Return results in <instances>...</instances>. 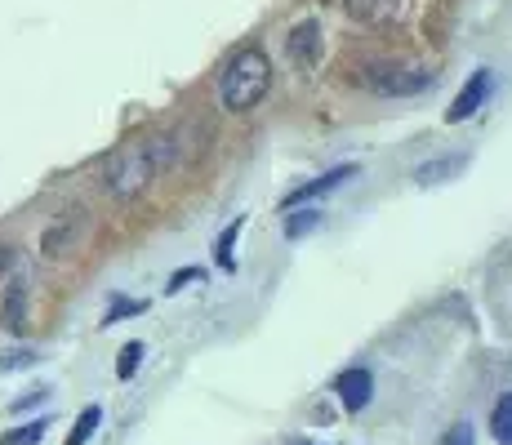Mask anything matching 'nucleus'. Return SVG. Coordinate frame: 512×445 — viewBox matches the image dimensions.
Wrapping results in <instances>:
<instances>
[{"label":"nucleus","instance_id":"f257e3e1","mask_svg":"<svg viewBox=\"0 0 512 445\" xmlns=\"http://www.w3.org/2000/svg\"><path fill=\"white\" fill-rule=\"evenodd\" d=\"M174 156V138L170 134H152V138H130V143H121L112 156L103 161V170H98V183H103V192L112 196V201L130 205L139 201V196L152 187V178L170 165Z\"/></svg>","mask_w":512,"mask_h":445},{"label":"nucleus","instance_id":"f03ea898","mask_svg":"<svg viewBox=\"0 0 512 445\" xmlns=\"http://www.w3.org/2000/svg\"><path fill=\"white\" fill-rule=\"evenodd\" d=\"M272 89V58L259 45H245L219 72V107L232 116H245L268 98Z\"/></svg>","mask_w":512,"mask_h":445},{"label":"nucleus","instance_id":"7ed1b4c3","mask_svg":"<svg viewBox=\"0 0 512 445\" xmlns=\"http://www.w3.org/2000/svg\"><path fill=\"white\" fill-rule=\"evenodd\" d=\"M85 236H90V210L85 205H67L54 219L45 223L41 232V254L45 259H67L72 250H81Z\"/></svg>","mask_w":512,"mask_h":445},{"label":"nucleus","instance_id":"20e7f679","mask_svg":"<svg viewBox=\"0 0 512 445\" xmlns=\"http://www.w3.org/2000/svg\"><path fill=\"white\" fill-rule=\"evenodd\" d=\"M486 94H490V72L486 67H477V72L468 76V85L459 89V98L450 103V112H446V121L450 125H464V121H472V116L486 107Z\"/></svg>","mask_w":512,"mask_h":445},{"label":"nucleus","instance_id":"39448f33","mask_svg":"<svg viewBox=\"0 0 512 445\" xmlns=\"http://www.w3.org/2000/svg\"><path fill=\"white\" fill-rule=\"evenodd\" d=\"M370 72H379V76H361L370 89H379V94H415V89H428L432 85V76H419L415 67H370Z\"/></svg>","mask_w":512,"mask_h":445},{"label":"nucleus","instance_id":"423d86ee","mask_svg":"<svg viewBox=\"0 0 512 445\" xmlns=\"http://www.w3.org/2000/svg\"><path fill=\"white\" fill-rule=\"evenodd\" d=\"M339 9L366 27H388L406 14V0H339Z\"/></svg>","mask_w":512,"mask_h":445},{"label":"nucleus","instance_id":"0eeeda50","mask_svg":"<svg viewBox=\"0 0 512 445\" xmlns=\"http://www.w3.org/2000/svg\"><path fill=\"white\" fill-rule=\"evenodd\" d=\"M285 49H290V63L294 67H303V72H308V67H317V58H321V27L312 23V18H308V23H299L290 32V45H285Z\"/></svg>","mask_w":512,"mask_h":445},{"label":"nucleus","instance_id":"6e6552de","mask_svg":"<svg viewBox=\"0 0 512 445\" xmlns=\"http://www.w3.org/2000/svg\"><path fill=\"white\" fill-rule=\"evenodd\" d=\"M334 392H339V401H343V410H366L370 405V392H374V379H370V370H343L339 379H334Z\"/></svg>","mask_w":512,"mask_h":445},{"label":"nucleus","instance_id":"1a4fd4ad","mask_svg":"<svg viewBox=\"0 0 512 445\" xmlns=\"http://www.w3.org/2000/svg\"><path fill=\"white\" fill-rule=\"evenodd\" d=\"M348 178H357V165H343V170H330V174L312 178V183H303V187H299V192H290V201H285V205H303V201H312V196L330 192V187L348 183Z\"/></svg>","mask_w":512,"mask_h":445},{"label":"nucleus","instance_id":"9d476101","mask_svg":"<svg viewBox=\"0 0 512 445\" xmlns=\"http://www.w3.org/2000/svg\"><path fill=\"white\" fill-rule=\"evenodd\" d=\"M0 316H5V330H23V325H27V290H23V285H9V299H5V312H0Z\"/></svg>","mask_w":512,"mask_h":445},{"label":"nucleus","instance_id":"9b49d317","mask_svg":"<svg viewBox=\"0 0 512 445\" xmlns=\"http://www.w3.org/2000/svg\"><path fill=\"white\" fill-rule=\"evenodd\" d=\"M490 432H495L499 445H512V392L495 401V414H490Z\"/></svg>","mask_w":512,"mask_h":445},{"label":"nucleus","instance_id":"f8f14e48","mask_svg":"<svg viewBox=\"0 0 512 445\" xmlns=\"http://www.w3.org/2000/svg\"><path fill=\"white\" fill-rule=\"evenodd\" d=\"M98 423H103V410H98V405H85L81 419H76V428L67 432V445H85L98 432Z\"/></svg>","mask_w":512,"mask_h":445},{"label":"nucleus","instance_id":"ddd939ff","mask_svg":"<svg viewBox=\"0 0 512 445\" xmlns=\"http://www.w3.org/2000/svg\"><path fill=\"white\" fill-rule=\"evenodd\" d=\"M241 227H245V219H236L228 232L219 236V250H214V259H219L223 272H232V267H236V263H232V245H236V232H241Z\"/></svg>","mask_w":512,"mask_h":445},{"label":"nucleus","instance_id":"4468645a","mask_svg":"<svg viewBox=\"0 0 512 445\" xmlns=\"http://www.w3.org/2000/svg\"><path fill=\"white\" fill-rule=\"evenodd\" d=\"M41 437H45V419H36V423H27V428L9 432V437H0V445H36Z\"/></svg>","mask_w":512,"mask_h":445},{"label":"nucleus","instance_id":"2eb2a0df","mask_svg":"<svg viewBox=\"0 0 512 445\" xmlns=\"http://www.w3.org/2000/svg\"><path fill=\"white\" fill-rule=\"evenodd\" d=\"M459 165H464V156H455V161H432V165H419L415 178L419 183H437V174H455Z\"/></svg>","mask_w":512,"mask_h":445},{"label":"nucleus","instance_id":"dca6fc26","mask_svg":"<svg viewBox=\"0 0 512 445\" xmlns=\"http://www.w3.org/2000/svg\"><path fill=\"white\" fill-rule=\"evenodd\" d=\"M312 227H321V214H317V210H303V214H294V219L285 223V236H290V241H294V236L312 232Z\"/></svg>","mask_w":512,"mask_h":445},{"label":"nucleus","instance_id":"f3484780","mask_svg":"<svg viewBox=\"0 0 512 445\" xmlns=\"http://www.w3.org/2000/svg\"><path fill=\"white\" fill-rule=\"evenodd\" d=\"M139 361H143V343H125V348H121V365H116V374H121V379H130V374L139 370Z\"/></svg>","mask_w":512,"mask_h":445},{"label":"nucleus","instance_id":"a211bd4d","mask_svg":"<svg viewBox=\"0 0 512 445\" xmlns=\"http://www.w3.org/2000/svg\"><path fill=\"white\" fill-rule=\"evenodd\" d=\"M36 361V352H0V370H18V365H32Z\"/></svg>","mask_w":512,"mask_h":445},{"label":"nucleus","instance_id":"6ab92c4d","mask_svg":"<svg viewBox=\"0 0 512 445\" xmlns=\"http://www.w3.org/2000/svg\"><path fill=\"white\" fill-rule=\"evenodd\" d=\"M143 308H147V303H139V299H121V303H116V308H112V312H107V321H103V325L121 321V316H125V312H130V316H134V312H143Z\"/></svg>","mask_w":512,"mask_h":445},{"label":"nucleus","instance_id":"aec40b11","mask_svg":"<svg viewBox=\"0 0 512 445\" xmlns=\"http://www.w3.org/2000/svg\"><path fill=\"white\" fill-rule=\"evenodd\" d=\"M441 445H472V423H455V428H450V437Z\"/></svg>","mask_w":512,"mask_h":445},{"label":"nucleus","instance_id":"412c9836","mask_svg":"<svg viewBox=\"0 0 512 445\" xmlns=\"http://www.w3.org/2000/svg\"><path fill=\"white\" fill-rule=\"evenodd\" d=\"M14 263H18V250H14V245H0V276H5Z\"/></svg>","mask_w":512,"mask_h":445},{"label":"nucleus","instance_id":"4be33fe9","mask_svg":"<svg viewBox=\"0 0 512 445\" xmlns=\"http://www.w3.org/2000/svg\"><path fill=\"white\" fill-rule=\"evenodd\" d=\"M196 276H201L196 267H187V272H179V276L170 281V294H174V290H183V285H187V281H196Z\"/></svg>","mask_w":512,"mask_h":445}]
</instances>
